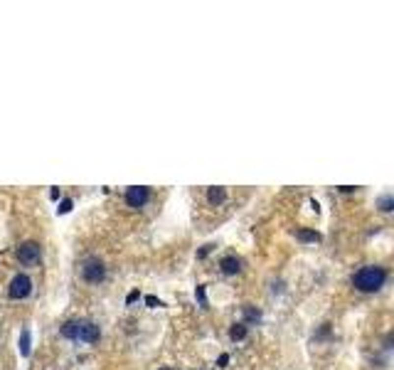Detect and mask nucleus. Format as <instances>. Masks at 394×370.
I'll return each mask as SVG.
<instances>
[{"instance_id": "0eeeda50", "label": "nucleus", "mask_w": 394, "mask_h": 370, "mask_svg": "<svg viewBox=\"0 0 394 370\" xmlns=\"http://www.w3.org/2000/svg\"><path fill=\"white\" fill-rule=\"evenodd\" d=\"M220 267H222V272L227 274V277H232V274H239L242 272V259L239 257H225L222 262H220Z\"/></svg>"}, {"instance_id": "f8f14e48", "label": "nucleus", "mask_w": 394, "mask_h": 370, "mask_svg": "<svg viewBox=\"0 0 394 370\" xmlns=\"http://www.w3.org/2000/svg\"><path fill=\"white\" fill-rule=\"evenodd\" d=\"M229 338H232V340H244V338H247V326H244V323H234V326L229 328Z\"/></svg>"}, {"instance_id": "f257e3e1", "label": "nucleus", "mask_w": 394, "mask_h": 370, "mask_svg": "<svg viewBox=\"0 0 394 370\" xmlns=\"http://www.w3.org/2000/svg\"><path fill=\"white\" fill-rule=\"evenodd\" d=\"M384 281H387V272L377 264H367L360 272H355V277H352V286L357 291H365V294L379 291L384 286Z\"/></svg>"}, {"instance_id": "423d86ee", "label": "nucleus", "mask_w": 394, "mask_h": 370, "mask_svg": "<svg viewBox=\"0 0 394 370\" xmlns=\"http://www.w3.org/2000/svg\"><path fill=\"white\" fill-rule=\"evenodd\" d=\"M101 338V331L94 321H82L79 323V333H77V340H84V343H96Z\"/></svg>"}, {"instance_id": "7ed1b4c3", "label": "nucleus", "mask_w": 394, "mask_h": 370, "mask_svg": "<svg viewBox=\"0 0 394 370\" xmlns=\"http://www.w3.org/2000/svg\"><path fill=\"white\" fill-rule=\"evenodd\" d=\"M30 291H32V279H30L28 274H18V277H13V281H10V286H8V296H10L13 301L28 299V296H30Z\"/></svg>"}, {"instance_id": "4be33fe9", "label": "nucleus", "mask_w": 394, "mask_h": 370, "mask_svg": "<svg viewBox=\"0 0 394 370\" xmlns=\"http://www.w3.org/2000/svg\"><path fill=\"white\" fill-rule=\"evenodd\" d=\"M50 198L57 200V198H59V188H52V190H50Z\"/></svg>"}, {"instance_id": "9d476101", "label": "nucleus", "mask_w": 394, "mask_h": 370, "mask_svg": "<svg viewBox=\"0 0 394 370\" xmlns=\"http://www.w3.org/2000/svg\"><path fill=\"white\" fill-rule=\"evenodd\" d=\"M30 350H32V338H30V328H23V333H20V353L28 358L30 355Z\"/></svg>"}, {"instance_id": "f03ea898", "label": "nucleus", "mask_w": 394, "mask_h": 370, "mask_svg": "<svg viewBox=\"0 0 394 370\" xmlns=\"http://www.w3.org/2000/svg\"><path fill=\"white\" fill-rule=\"evenodd\" d=\"M82 279L89 281V284H101V281L106 279V267H104V262L96 259V257L86 259V262L82 264Z\"/></svg>"}, {"instance_id": "f3484780", "label": "nucleus", "mask_w": 394, "mask_h": 370, "mask_svg": "<svg viewBox=\"0 0 394 370\" xmlns=\"http://www.w3.org/2000/svg\"><path fill=\"white\" fill-rule=\"evenodd\" d=\"M145 304H148L150 308H158V306H163V301H160L158 296H153V294H150V296H145Z\"/></svg>"}, {"instance_id": "6e6552de", "label": "nucleus", "mask_w": 394, "mask_h": 370, "mask_svg": "<svg viewBox=\"0 0 394 370\" xmlns=\"http://www.w3.org/2000/svg\"><path fill=\"white\" fill-rule=\"evenodd\" d=\"M225 200H227V190H225V188H220V185H215V188H210V190H207V203H210L212 208L222 205Z\"/></svg>"}, {"instance_id": "9b49d317", "label": "nucleus", "mask_w": 394, "mask_h": 370, "mask_svg": "<svg viewBox=\"0 0 394 370\" xmlns=\"http://www.w3.org/2000/svg\"><path fill=\"white\" fill-rule=\"evenodd\" d=\"M296 237H298L301 242H320V240H323L320 232H313V230H298Z\"/></svg>"}, {"instance_id": "6ab92c4d", "label": "nucleus", "mask_w": 394, "mask_h": 370, "mask_svg": "<svg viewBox=\"0 0 394 370\" xmlns=\"http://www.w3.org/2000/svg\"><path fill=\"white\" fill-rule=\"evenodd\" d=\"M212 247H215V245H207V247H202L200 252H197V257H200V259H205V257H207V254L212 252Z\"/></svg>"}, {"instance_id": "a211bd4d", "label": "nucleus", "mask_w": 394, "mask_h": 370, "mask_svg": "<svg viewBox=\"0 0 394 370\" xmlns=\"http://www.w3.org/2000/svg\"><path fill=\"white\" fill-rule=\"evenodd\" d=\"M141 299V294H138V289H133L128 296H126V304H133V301H138Z\"/></svg>"}, {"instance_id": "2eb2a0df", "label": "nucleus", "mask_w": 394, "mask_h": 370, "mask_svg": "<svg viewBox=\"0 0 394 370\" xmlns=\"http://www.w3.org/2000/svg\"><path fill=\"white\" fill-rule=\"evenodd\" d=\"M72 208H74V200H72V198H64V200L59 203V208H57V213H59V215H67V213H69Z\"/></svg>"}, {"instance_id": "ddd939ff", "label": "nucleus", "mask_w": 394, "mask_h": 370, "mask_svg": "<svg viewBox=\"0 0 394 370\" xmlns=\"http://www.w3.org/2000/svg\"><path fill=\"white\" fill-rule=\"evenodd\" d=\"M377 208H379L382 213H392V210H394V198H392V195H382V198L377 200Z\"/></svg>"}, {"instance_id": "aec40b11", "label": "nucleus", "mask_w": 394, "mask_h": 370, "mask_svg": "<svg viewBox=\"0 0 394 370\" xmlns=\"http://www.w3.org/2000/svg\"><path fill=\"white\" fill-rule=\"evenodd\" d=\"M217 363H220V368H227V365H229V355H227V353H222Z\"/></svg>"}, {"instance_id": "dca6fc26", "label": "nucleus", "mask_w": 394, "mask_h": 370, "mask_svg": "<svg viewBox=\"0 0 394 370\" xmlns=\"http://www.w3.org/2000/svg\"><path fill=\"white\" fill-rule=\"evenodd\" d=\"M195 296H197V301H200L202 306H207V296H205V286H197V289H195Z\"/></svg>"}, {"instance_id": "4468645a", "label": "nucleus", "mask_w": 394, "mask_h": 370, "mask_svg": "<svg viewBox=\"0 0 394 370\" xmlns=\"http://www.w3.org/2000/svg\"><path fill=\"white\" fill-rule=\"evenodd\" d=\"M244 318H247L249 323H256V321H261V313H259V308H254V306H244Z\"/></svg>"}, {"instance_id": "5701e85b", "label": "nucleus", "mask_w": 394, "mask_h": 370, "mask_svg": "<svg viewBox=\"0 0 394 370\" xmlns=\"http://www.w3.org/2000/svg\"><path fill=\"white\" fill-rule=\"evenodd\" d=\"M160 370H170V368H160Z\"/></svg>"}, {"instance_id": "412c9836", "label": "nucleus", "mask_w": 394, "mask_h": 370, "mask_svg": "<svg viewBox=\"0 0 394 370\" xmlns=\"http://www.w3.org/2000/svg\"><path fill=\"white\" fill-rule=\"evenodd\" d=\"M352 190H357V188H352V185H340V193H352Z\"/></svg>"}, {"instance_id": "39448f33", "label": "nucleus", "mask_w": 394, "mask_h": 370, "mask_svg": "<svg viewBox=\"0 0 394 370\" xmlns=\"http://www.w3.org/2000/svg\"><path fill=\"white\" fill-rule=\"evenodd\" d=\"M148 200H150V190L145 188V185H133V188L126 190V205H128V208L141 210Z\"/></svg>"}, {"instance_id": "20e7f679", "label": "nucleus", "mask_w": 394, "mask_h": 370, "mask_svg": "<svg viewBox=\"0 0 394 370\" xmlns=\"http://www.w3.org/2000/svg\"><path fill=\"white\" fill-rule=\"evenodd\" d=\"M18 259L25 264V267H32V264H40L42 259V249L37 242H23L18 247Z\"/></svg>"}, {"instance_id": "1a4fd4ad", "label": "nucleus", "mask_w": 394, "mask_h": 370, "mask_svg": "<svg viewBox=\"0 0 394 370\" xmlns=\"http://www.w3.org/2000/svg\"><path fill=\"white\" fill-rule=\"evenodd\" d=\"M79 323H82V321H67V323L62 326V336H64V338H69V340H77Z\"/></svg>"}]
</instances>
